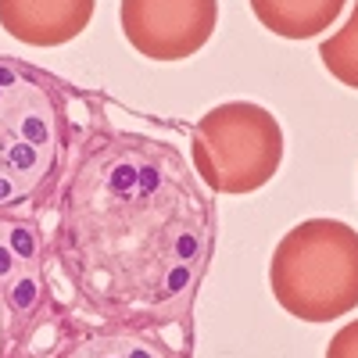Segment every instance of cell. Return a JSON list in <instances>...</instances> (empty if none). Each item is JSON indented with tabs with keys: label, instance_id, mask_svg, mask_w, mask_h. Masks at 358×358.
<instances>
[{
	"label": "cell",
	"instance_id": "277c9868",
	"mask_svg": "<svg viewBox=\"0 0 358 358\" xmlns=\"http://www.w3.org/2000/svg\"><path fill=\"white\" fill-rule=\"evenodd\" d=\"M283 129L251 101L219 104L194 126V169L215 194H255L280 172Z\"/></svg>",
	"mask_w": 358,
	"mask_h": 358
},
{
	"label": "cell",
	"instance_id": "8992f818",
	"mask_svg": "<svg viewBox=\"0 0 358 358\" xmlns=\"http://www.w3.org/2000/svg\"><path fill=\"white\" fill-rule=\"evenodd\" d=\"M122 33L151 62H183L215 33L219 0H122Z\"/></svg>",
	"mask_w": 358,
	"mask_h": 358
},
{
	"label": "cell",
	"instance_id": "5b68a950",
	"mask_svg": "<svg viewBox=\"0 0 358 358\" xmlns=\"http://www.w3.org/2000/svg\"><path fill=\"white\" fill-rule=\"evenodd\" d=\"M47 301L43 236L33 219L0 212V358H11Z\"/></svg>",
	"mask_w": 358,
	"mask_h": 358
},
{
	"label": "cell",
	"instance_id": "52a82bcc",
	"mask_svg": "<svg viewBox=\"0 0 358 358\" xmlns=\"http://www.w3.org/2000/svg\"><path fill=\"white\" fill-rule=\"evenodd\" d=\"M97 0H0V29L29 47L72 43L94 18Z\"/></svg>",
	"mask_w": 358,
	"mask_h": 358
},
{
	"label": "cell",
	"instance_id": "30bf717a",
	"mask_svg": "<svg viewBox=\"0 0 358 358\" xmlns=\"http://www.w3.org/2000/svg\"><path fill=\"white\" fill-rule=\"evenodd\" d=\"M319 57L337 83L358 90V0H355V11L344 22V29H337L330 40L319 43Z\"/></svg>",
	"mask_w": 358,
	"mask_h": 358
},
{
	"label": "cell",
	"instance_id": "3957f363",
	"mask_svg": "<svg viewBox=\"0 0 358 358\" xmlns=\"http://www.w3.org/2000/svg\"><path fill=\"white\" fill-rule=\"evenodd\" d=\"M268 283L301 322H334L358 308V229L341 219L297 222L273 251Z\"/></svg>",
	"mask_w": 358,
	"mask_h": 358
},
{
	"label": "cell",
	"instance_id": "6da1fadb",
	"mask_svg": "<svg viewBox=\"0 0 358 358\" xmlns=\"http://www.w3.org/2000/svg\"><path fill=\"white\" fill-rule=\"evenodd\" d=\"M54 241L86 305L136 326L179 322L212 258V197L176 143L104 133L69 176Z\"/></svg>",
	"mask_w": 358,
	"mask_h": 358
},
{
	"label": "cell",
	"instance_id": "8fae6325",
	"mask_svg": "<svg viewBox=\"0 0 358 358\" xmlns=\"http://www.w3.org/2000/svg\"><path fill=\"white\" fill-rule=\"evenodd\" d=\"M326 358H358V319L334 334L330 348H326Z\"/></svg>",
	"mask_w": 358,
	"mask_h": 358
},
{
	"label": "cell",
	"instance_id": "9c48e42d",
	"mask_svg": "<svg viewBox=\"0 0 358 358\" xmlns=\"http://www.w3.org/2000/svg\"><path fill=\"white\" fill-rule=\"evenodd\" d=\"M57 358H179L165 341L143 330H101L69 344Z\"/></svg>",
	"mask_w": 358,
	"mask_h": 358
},
{
	"label": "cell",
	"instance_id": "7a4b0ae2",
	"mask_svg": "<svg viewBox=\"0 0 358 358\" xmlns=\"http://www.w3.org/2000/svg\"><path fill=\"white\" fill-rule=\"evenodd\" d=\"M69 97L40 69L0 57V212L36 201L69 155Z\"/></svg>",
	"mask_w": 358,
	"mask_h": 358
},
{
	"label": "cell",
	"instance_id": "ba28073f",
	"mask_svg": "<svg viewBox=\"0 0 358 358\" xmlns=\"http://www.w3.org/2000/svg\"><path fill=\"white\" fill-rule=\"evenodd\" d=\"M251 11L283 40H312L337 22L344 0H251Z\"/></svg>",
	"mask_w": 358,
	"mask_h": 358
}]
</instances>
